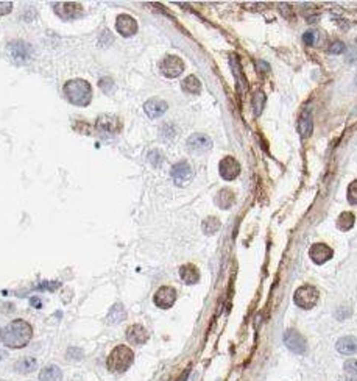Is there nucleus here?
Here are the masks:
<instances>
[{
    "instance_id": "obj_30",
    "label": "nucleus",
    "mask_w": 357,
    "mask_h": 381,
    "mask_svg": "<svg viewBox=\"0 0 357 381\" xmlns=\"http://www.w3.org/2000/svg\"><path fill=\"white\" fill-rule=\"evenodd\" d=\"M348 202L351 205H357V180H354L348 188Z\"/></svg>"
},
{
    "instance_id": "obj_9",
    "label": "nucleus",
    "mask_w": 357,
    "mask_h": 381,
    "mask_svg": "<svg viewBox=\"0 0 357 381\" xmlns=\"http://www.w3.org/2000/svg\"><path fill=\"white\" fill-rule=\"evenodd\" d=\"M154 305L162 308V310H167V308L173 306V303L177 302V291L170 286H162L158 289V292L154 294Z\"/></svg>"
},
{
    "instance_id": "obj_32",
    "label": "nucleus",
    "mask_w": 357,
    "mask_h": 381,
    "mask_svg": "<svg viewBox=\"0 0 357 381\" xmlns=\"http://www.w3.org/2000/svg\"><path fill=\"white\" fill-rule=\"evenodd\" d=\"M345 50V44L342 41H335L332 42L331 49H329V53H332V55H338V53H342Z\"/></svg>"
},
{
    "instance_id": "obj_18",
    "label": "nucleus",
    "mask_w": 357,
    "mask_h": 381,
    "mask_svg": "<svg viewBox=\"0 0 357 381\" xmlns=\"http://www.w3.org/2000/svg\"><path fill=\"white\" fill-rule=\"evenodd\" d=\"M337 351L342 355H353L357 351V339L354 336H345L337 341Z\"/></svg>"
},
{
    "instance_id": "obj_6",
    "label": "nucleus",
    "mask_w": 357,
    "mask_h": 381,
    "mask_svg": "<svg viewBox=\"0 0 357 381\" xmlns=\"http://www.w3.org/2000/svg\"><path fill=\"white\" fill-rule=\"evenodd\" d=\"M159 67H161V72L166 77L175 78V77H178L181 74L182 70H184V63H182L181 58L170 55V57H166L161 61Z\"/></svg>"
},
{
    "instance_id": "obj_36",
    "label": "nucleus",
    "mask_w": 357,
    "mask_h": 381,
    "mask_svg": "<svg viewBox=\"0 0 357 381\" xmlns=\"http://www.w3.org/2000/svg\"><path fill=\"white\" fill-rule=\"evenodd\" d=\"M189 372H190L189 369H187V370H184V374H182V375L178 378V381H186V378H187V375H189Z\"/></svg>"
},
{
    "instance_id": "obj_8",
    "label": "nucleus",
    "mask_w": 357,
    "mask_h": 381,
    "mask_svg": "<svg viewBox=\"0 0 357 381\" xmlns=\"http://www.w3.org/2000/svg\"><path fill=\"white\" fill-rule=\"evenodd\" d=\"M192 175H194V172H192L190 164L186 161H179L172 167V178L178 186H184L186 183H189Z\"/></svg>"
},
{
    "instance_id": "obj_33",
    "label": "nucleus",
    "mask_w": 357,
    "mask_h": 381,
    "mask_svg": "<svg viewBox=\"0 0 357 381\" xmlns=\"http://www.w3.org/2000/svg\"><path fill=\"white\" fill-rule=\"evenodd\" d=\"M315 38H317V34H315L314 32H306V33L303 34V41H304V44H307V45H314V44H315Z\"/></svg>"
},
{
    "instance_id": "obj_34",
    "label": "nucleus",
    "mask_w": 357,
    "mask_h": 381,
    "mask_svg": "<svg viewBox=\"0 0 357 381\" xmlns=\"http://www.w3.org/2000/svg\"><path fill=\"white\" fill-rule=\"evenodd\" d=\"M111 86H113V80H111V78H103V80H100V88L105 89L106 93H109V91H111Z\"/></svg>"
},
{
    "instance_id": "obj_23",
    "label": "nucleus",
    "mask_w": 357,
    "mask_h": 381,
    "mask_svg": "<svg viewBox=\"0 0 357 381\" xmlns=\"http://www.w3.org/2000/svg\"><path fill=\"white\" fill-rule=\"evenodd\" d=\"M36 367H38V362L31 356L22 358L21 361L16 362V370L21 372V374H30V372L36 370Z\"/></svg>"
},
{
    "instance_id": "obj_17",
    "label": "nucleus",
    "mask_w": 357,
    "mask_h": 381,
    "mask_svg": "<svg viewBox=\"0 0 357 381\" xmlns=\"http://www.w3.org/2000/svg\"><path fill=\"white\" fill-rule=\"evenodd\" d=\"M126 339L131 344H145L149 341V333L142 325H131L126 331Z\"/></svg>"
},
{
    "instance_id": "obj_21",
    "label": "nucleus",
    "mask_w": 357,
    "mask_h": 381,
    "mask_svg": "<svg viewBox=\"0 0 357 381\" xmlns=\"http://www.w3.org/2000/svg\"><path fill=\"white\" fill-rule=\"evenodd\" d=\"M62 372L58 366H47L39 372V381H60Z\"/></svg>"
},
{
    "instance_id": "obj_25",
    "label": "nucleus",
    "mask_w": 357,
    "mask_h": 381,
    "mask_svg": "<svg viewBox=\"0 0 357 381\" xmlns=\"http://www.w3.org/2000/svg\"><path fill=\"white\" fill-rule=\"evenodd\" d=\"M182 89L187 94H200L201 83L195 75H189L184 81H182Z\"/></svg>"
},
{
    "instance_id": "obj_22",
    "label": "nucleus",
    "mask_w": 357,
    "mask_h": 381,
    "mask_svg": "<svg viewBox=\"0 0 357 381\" xmlns=\"http://www.w3.org/2000/svg\"><path fill=\"white\" fill-rule=\"evenodd\" d=\"M215 203L222 208V210H228L233 203H234V194H233V190H230V189H223V190H220L218 192V195H217V198H215Z\"/></svg>"
},
{
    "instance_id": "obj_4",
    "label": "nucleus",
    "mask_w": 357,
    "mask_h": 381,
    "mask_svg": "<svg viewBox=\"0 0 357 381\" xmlns=\"http://www.w3.org/2000/svg\"><path fill=\"white\" fill-rule=\"evenodd\" d=\"M318 298H320V292L317 291V287L310 286V285H304L295 291L294 302L297 306L303 308V310H312V308L318 303Z\"/></svg>"
},
{
    "instance_id": "obj_11",
    "label": "nucleus",
    "mask_w": 357,
    "mask_h": 381,
    "mask_svg": "<svg viewBox=\"0 0 357 381\" xmlns=\"http://www.w3.org/2000/svg\"><path fill=\"white\" fill-rule=\"evenodd\" d=\"M332 255H334L332 249L326 246V244H314L309 250V256L315 264H325L326 261L332 258Z\"/></svg>"
},
{
    "instance_id": "obj_20",
    "label": "nucleus",
    "mask_w": 357,
    "mask_h": 381,
    "mask_svg": "<svg viewBox=\"0 0 357 381\" xmlns=\"http://www.w3.org/2000/svg\"><path fill=\"white\" fill-rule=\"evenodd\" d=\"M10 52L11 57L17 61H25L29 58V45L24 44L22 41H16L10 44Z\"/></svg>"
},
{
    "instance_id": "obj_29",
    "label": "nucleus",
    "mask_w": 357,
    "mask_h": 381,
    "mask_svg": "<svg viewBox=\"0 0 357 381\" xmlns=\"http://www.w3.org/2000/svg\"><path fill=\"white\" fill-rule=\"evenodd\" d=\"M265 94L262 93V91H259V93H256L254 97H253V110H254V114L259 116L264 110V105H265Z\"/></svg>"
},
{
    "instance_id": "obj_26",
    "label": "nucleus",
    "mask_w": 357,
    "mask_h": 381,
    "mask_svg": "<svg viewBox=\"0 0 357 381\" xmlns=\"http://www.w3.org/2000/svg\"><path fill=\"white\" fill-rule=\"evenodd\" d=\"M126 317V313H125V310H123V306L120 305V303H117V305H114L113 306V310L109 311V314H108V322L109 323H120L123 319Z\"/></svg>"
},
{
    "instance_id": "obj_31",
    "label": "nucleus",
    "mask_w": 357,
    "mask_h": 381,
    "mask_svg": "<svg viewBox=\"0 0 357 381\" xmlns=\"http://www.w3.org/2000/svg\"><path fill=\"white\" fill-rule=\"evenodd\" d=\"M345 372L350 375H357V359H348L345 362Z\"/></svg>"
},
{
    "instance_id": "obj_28",
    "label": "nucleus",
    "mask_w": 357,
    "mask_h": 381,
    "mask_svg": "<svg viewBox=\"0 0 357 381\" xmlns=\"http://www.w3.org/2000/svg\"><path fill=\"white\" fill-rule=\"evenodd\" d=\"M218 228H220V221L217 217H208L203 222V231L206 234H214L215 231H218Z\"/></svg>"
},
{
    "instance_id": "obj_24",
    "label": "nucleus",
    "mask_w": 357,
    "mask_h": 381,
    "mask_svg": "<svg viewBox=\"0 0 357 381\" xmlns=\"http://www.w3.org/2000/svg\"><path fill=\"white\" fill-rule=\"evenodd\" d=\"M354 222H356L354 214L345 211V213H342L340 216H338L337 226H338V228H340L342 231H348V230H351L353 226H354Z\"/></svg>"
},
{
    "instance_id": "obj_15",
    "label": "nucleus",
    "mask_w": 357,
    "mask_h": 381,
    "mask_svg": "<svg viewBox=\"0 0 357 381\" xmlns=\"http://www.w3.org/2000/svg\"><path fill=\"white\" fill-rule=\"evenodd\" d=\"M144 110H145V113H147V116L150 117V119H158V117H161L164 113L167 111V103L164 100H161V98H151V100L145 102Z\"/></svg>"
},
{
    "instance_id": "obj_10",
    "label": "nucleus",
    "mask_w": 357,
    "mask_h": 381,
    "mask_svg": "<svg viewBox=\"0 0 357 381\" xmlns=\"http://www.w3.org/2000/svg\"><path fill=\"white\" fill-rule=\"evenodd\" d=\"M55 13H57L61 19L64 21H72L81 13V6L74 2H58L55 3Z\"/></svg>"
},
{
    "instance_id": "obj_5",
    "label": "nucleus",
    "mask_w": 357,
    "mask_h": 381,
    "mask_svg": "<svg viewBox=\"0 0 357 381\" xmlns=\"http://www.w3.org/2000/svg\"><path fill=\"white\" fill-rule=\"evenodd\" d=\"M284 344H286L290 351L297 353V355H303L307 350L306 339L297 330H287L284 333Z\"/></svg>"
},
{
    "instance_id": "obj_13",
    "label": "nucleus",
    "mask_w": 357,
    "mask_h": 381,
    "mask_svg": "<svg viewBox=\"0 0 357 381\" xmlns=\"http://www.w3.org/2000/svg\"><path fill=\"white\" fill-rule=\"evenodd\" d=\"M116 29L122 36H133L137 32V22L128 14H120L116 21Z\"/></svg>"
},
{
    "instance_id": "obj_14",
    "label": "nucleus",
    "mask_w": 357,
    "mask_h": 381,
    "mask_svg": "<svg viewBox=\"0 0 357 381\" xmlns=\"http://www.w3.org/2000/svg\"><path fill=\"white\" fill-rule=\"evenodd\" d=\"M187 147L192 152L203 153V152H208L210 147H212V141H210V138H208L206 134L197 133V134H192L187 139Z\"/></svg>"
},
{
    "instance_id": "obj_19",
    "label": "nucleus",
    "mask_w": 357,
    "mask_h": 381,
    "mask_svg": "<svg viewBox=\"0 0 357 381\" xmlns=\"http://www.w3.org/2000/svg\"><path fill=\"white\" fill-rule=\"evenodd\" d=\"M179 275L186 285H195L200 280V272L194 264H186L179 269Z\"/></svg>"
},
{
    "instance_id": "obj_2",
    "label": "nucleus",
    "mask_w": 357,
    "mask_h": 381,
    "mask_svg": "<svg viewBox=\"0 0 357 381\" xmlns=\"http://www.w3.org/2000/svg\"><path fill=\"white\" fill-rule=\"evenodd\" d=\"M64 95H66V98L70 103H74L77 106H86L90 102L92 91H90V86L86 80L75 78V80H69L64 85Z\"/></svg>"
},
{
    "instance_id": "obj_3",
    "label": "nucleus",
    "mask_w": 357,
    "mask_h": 381,
    "mask_svg": "<svg viewBox=\"0 0 357 381\" xmlns=\"http://www.w3.org/2000/svg\"><path fill=\"white\" fill-rule=\"evenodd\" d=\"M134 361V353L130 347L126 346H117L108 356V369L116 374H122L126 369H130V366Z\"/></svg>"
},
{
    "instance_id": "obj_1",
    "label": "nucleus",
    "mask_w": 357,
    "mask_h": 381,
    "mask_svg": "<svg viewBox=\"0 0 357 381\" xmlns=\"http://www.w3.org/2000/svg\"><path fill=\"white\" fill-rule=\"evenodd\" d=\"M33 330L29 322L17 319L8 323L0 331V341L10 349H22L31 341Z\"/></svg>"
},
{
    "instance_id": "obj_12",
    "label": "nucleus",
    "mask_w": 357,
    "mask_h": 381,
    "mask_svg": "<svg viewBox=\"0 0 357 381\" xmlns=\"http://www.w3.org/2000/svg\"><path fill=\"white\" fill-rule=\"evenodd\" d=\"M120 121L117 119L114 116H109V114H103L100 116L97 119V128L98 131L106 133V134H116L119 130H120Z\"/></svg>"
},
{
    "instance_id": "obj_7",
    "label": "nucleus",
    "mask_w": 357,
    "mask_h": 381,
    "mask_svg": "<svg viewBox=\"0 0 357 381\" xmlns=\"http://www.w3.org/2000/svg\"><path fill=\"white\" fill-rule=\"evenodd\" d=\"M218 172H220V175L223 180L226 181H231V180H236L237 177H239L240 174V164L237 162L236 158L233 157H226L220 161V164H218Z\"/></svg>"
},
{
    "instance_id": "obj_35",
    "label": "nucleus",
    "mask_w": 357,
    "mask_h": 381,
    "mask_svg": "<svg viewBox=\"0 0 357 381\" xmlns=\"http://www.w3.org/2000/svg\"><path fill=\"white\" fill-rule=\"evenodd\" d=\"M13 3L11 2H0V14H8L11 11Z\"/></svg>"
},
{
    "instance_id": "obj_16",
    "label": "nucleus",
    "mask_w": 357,
    "mask_h": 381,
    "mask_svg": "<svg viewBox=\"0 0 357 381\" xmlns=\"http://www.w3.org/2000/svg\"><path fill=\"white\" fill-rule=\"evenodd\" d=\"M314 131V119L312 113L309 110H304L303 114L298 119V133L301 134V138H309Z\"/></svg>"
},
{
    "instance_id": "obj_27",
    "label": "nucleus",
    "mask_w": 357,
    "mask_h": 381,
    "mask_svg": "<svg viewBox=\"0 0 357 381\" xmlns=\"http://www.w3.org/2000/svg\"><path fill=\"white\" fill-rule=\"evenodd\" d=\"M230 63H231V67H233V72H234V77H236L237 83H239V86L242 88V93H243V91H246V80L242 75V67H240L239 61H237L236 57H231Z\"/></svg>"
},
{
    "instance_id": "obj_37",
    "label": "nucleus",
    "mask_w": 357,
    "mask_h": 381,
    "mask_svg": "<svg viewBox=\"0 0 357 381\" xmlns=\"http://www.w3.org/2000/svg\"><path fill=\"white\" fill-rule=\"evenodd\" d=\"M31 303H33V306H36V308H39L41 306V300H38L36 297H33L31 298Z\"/></svg>"
},
{
    "instance_id": "obj_38",
    "label": "nucleus",
    "mask_w": 357,
    "mask_h": 381,
    "mask_svg": "<svg viewBox=\"0 0 357 381\" xmlns=\"http://www.w3.org/2000/svg\"><path fill=\"white\" fill-rule=\"evenodd\" d=\"M340 381H357V380H354V378H345V380H340Z\"/></svg>"
}]
</instances>
